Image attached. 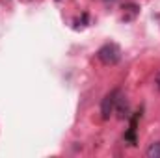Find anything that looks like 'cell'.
I'll return each mask as SVG.
<instances>
[{
	"mask_svg": "<svg viewBox=\"0 0 160 158\" xmlns=\"http://www.w3.org/2000/svg\"><path fill=\"white\" fill-rule=\"evenodd\" d=\"M97 58H99V62H102L104 65H116V63H119V60H121L119 45H116V43H106V45H102V47L97 50Z\"/></svg>",
	"mask_w": 160,
	"mask_h": 158,
	"instance_id": "6da1fadb",
	"label": "cell"
},
{
	"mask_svg": "<svg viewBox=\"0 0 160 158\" xmlns=\"http://www.w3.org/2000/svg\"><path fill=\"white\" fill-rule=\"evenodd\" d=\"M121 91L119 89H112L110 93L104 95L102 102H101V117L102 119H110V116L114 114V108H116V101H118V95Z\"/></svg>",
	"mask_w": 160,
	"mask_h": 158,
	"instance_id": "7a4b0ae2",
	"label": "cell"
},
{
	"mask_svg": "<svg viewBox=\"0 0 160 158\" xmlns=\"http://www.w3.org/2000/svg\"><path fill=\"white\" fill-rule=\"evenodd\" d=\"M140 13V6L136 2H125L123 4V21H134Z\"/></svg>",
	"mask_w": 160,
	"mask_h": 158,
	"instance_id": "3957f363",
	"label": "cell"
},
{
	"mask_svg": "<svg viewBox=\"0 0 160 158\" xmlns=\"http://www.w3.org/2000/svg\"><path fill=\"white\" fill-rule=\"evenodd\" d=\"M138 117H140V112L132 116V119H130V128L125 132V141H127L128 145H136V141H138V138H136V125H138Z\"/></svg>",
	"mask_w": 160,
	"mask_h": 158,
	"instance_id": "277c9868",
	"label": "cell"
},
{
	"mask_svg": "<svg viewBox=\"0 0 160 158\" xmlns=\"http://www.w3.org/2000/svg\"><path fill=\"white\" fill-rule=\"evenodd\" d=\"M114 112L118 114V117L119 119H125L128 116V102H127V99L123 97V95H118V101H116V108H114Z\"/></svg>",
	"mask_w": 160,
	"mask_h": 158,
	"instance_id": "5b68a950",
	"label": "cell"
},
{
	"mask_svg": "<svg viewBox=\"0 0 160 158\" xmlns=\"http://www.w3.org/2000/svg\"><path fill=\"white\" fill-rule=\"evenodd\" d=\"M145 156L147 158H160V141H155V143H151L147 147Z\"/></svg>",
	"mask_w": 160,
	"mask_h": 158,
	"instance_id": "8992f818",
	"label": "cell"
},
{
	"mask_svg": "<svg viewBox=\"0 0 160 158\" xmlns=\"http://www.w3.org/2000/svg\"><path fill=\"white\" fill-rule=\"evenodd\" d=\"M155 84H157V89L160 91V73L157 75V78H155Z\"/></svg>",
	"mask_w": 160,
	"mask_h": 158,
	"instance_id": "52a82bcc",
	"label": "cell"
},
{
	"mask_svg": "<svg viewBox=\"0 0 160 158\" xmlns=\"http://www.w3.org/2000/svg\"><path fill=\"white\" fill-rule=\"evenodd\" d=\"M56 2H60V0H56Z\"/></svg>",
	"mask_w": 160,
	"mask_h": 158,
	"instance_id": "ba28073f",
	"label": "cell"
}]
</instances>
